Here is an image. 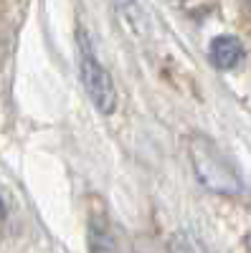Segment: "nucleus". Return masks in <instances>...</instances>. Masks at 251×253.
Instances as JSON below:
<instances>
[{
	"instance_id": "obj_1",
	"label": "nucleus",
	"mask_w": 251,
	"mask_h": 253,
	"mask_svg": "<svg viewBox=\"0 0 251 253\" xmlns=\"http://www.w3.org/2000/svg\"><path fill=\"white\" fill-rule=\"evenodd\" d=\"M191 160L196 167V175L205 187L216 190V193H228L234 195L241 190V180L234 172V167L223 160V155L216 150V144L205 137H193L191 139Z\"/></svg>"
},
{
	"instance_id": "obj_2",
	"label": "nucleus",
	"mask_w": 251,
	"mask_h": 253,
	"mask_svg": "<svg viewBox=\"0 0 251 253\" xmlns=\"http://www.w3.org/2000/svg\"><path fill=\"white\" fill-rule=\"evenodd\" d=\"M81 81H84V89H87L94 107L101 114H112L117 107L114 84H112L109 71L104 66H99V61L94 58L87 38H81Z\"/></svg>"
},
{
	"instance_id": "obj_3",
	"label": "nucleus",
	"mask_w": 251,
	"mask_h": 253,
	"mask_svg": "<svg viewBox=\"0 0 251 253\" xmlns=\"http://www.w3.org/2000/svg\"><path fill=\"white\" fill-rule=\"evenodd\" d=\"M208 56H211V63L216 69H234L236 63L244 58V46H241V41L234 38V36H221V38H216L211 43Z\"/></svg>"
},
{
	"instance_id": "obj_4",
	"label": "nucleus",
	"mask_w": 251,
	"mask_h": 253,
	"mask_svg": "<svg viewBox=\"0 0 251 253\" xmlns=\"http://www.w3.org/2000/svg\"><path fill=\"white\" fill-rule=\"evenodd\" d=\"M89 251L92 253H117L114 238L109 233V225L104 215H92L89 220Z\"/></svg>"
},
{
	"instance_id": "obj_5",
	"label": "nucleus",
	"mask_w": 251,
	"mask_h": 253,
	"mask_svg": "<svg viewBox=\"0 0 251 253\" xmlns=\"http://www.w3.org/2000/svg\"><path fill=\"white\" fill-rule=\"evenodd\" d=\"M114 5H117V13L122 15V20L135 33L145 31V15H142V8L137 5V0H114Z\"/></svg>"
},
{
	"instance_id": "obj_6",
	"label": "nucleus",
	"mask_w": 251,
	"mask_h": 253,
	"mask_svg": "<svg viewBox=\"0 0 251 253\" xmlns=\"http://www.w3.org/2000/svg\"><path fill=\"white\" fill-rule=\"evenodd\" d=\"M5 218V208H3V200H0V220Z\"/></svg>"
},
{
	"instance_id": "obj_7",
	"label": "nucleus",
	"mask_w": 251,
	"mask_h": 253,
	"mask_svg": "<svg viewBox=\"0 0 251 253\" xmlns=\"http://www.w3.org/2000/svg\"><path fill=\"white\" fill-rule=\"evenodd\" d=\"M246 243H249V251H251V236H249V241H246Z\"/></svg>"
},
{
	"instance_id": "obj_8",
	"label": "nucleus",
	"mask_w": 251,
	"mask_h": 253,
	"mask_svg": "<svg viewBox=\"0 0 251 253\" xmlns=\"http://www.w3.org/2000/svg\"><path fill=\"white\" fill-rule=\"evenodd\" d=\"M249 5H251V0H249Z\"/></svg>"
}]
</instances>
